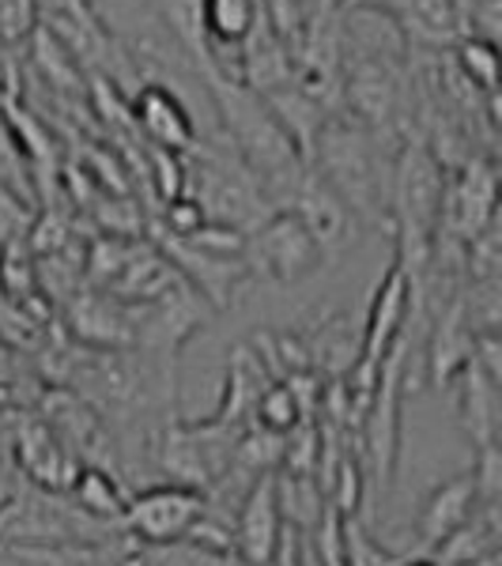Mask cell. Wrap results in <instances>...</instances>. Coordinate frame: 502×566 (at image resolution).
Listing matches in <instances>:
<instances>
[{"instance_id": "6da1fadb", "label": "cell", "mask_w": 502, "mask_h": 566, "mask_svg": "<svg viewBox=\"0 0 502 566\" xmlns=\"http://www.w3.org/2000/svg\"><path fill=\"white\" fill-rule=\"evenodd\" d=\"M381 144L386 133H374L348 114H333L310 148V175L333 189L355 223L389 227V178L397 151H386Z\"/></svg>"}, {"instance_id": "7a4b0ae2", "label": "cell", "mask_w": 502, "mask_h": 566, "mask_svg": "<svg viewBox=\"0 0 502 566\" xmlns=\"http://www.w3.org/2000/svg\"><path fill=\"white\" fill-rule=\"evenodd\" d=\"M408 336L400 333V340L389 348L378 370V386L374 397L363 412L359 423V458L363 472H367V499L374 506H381L389 495V483H394L397 461H400V400H405V381H408Z\"/></svg>"}, {"instance_id": "3957f363", "label": "cell", "mask_w": 502, "mask_h": 566, "mask_svg": "<svg viewBox=\"0 0 502 566\" xmlns=\"http://www.w3.org/2000/svg\"><path fill=\"white\" fill-rule=\"evenodd\" d=\"M242 261L250 269V276H264L269 283L291 287V283L317 276L328 258L314 234L303 227V219L280 208V212H272L264 223L245 234Z\"/></svg>"}, {"instance_id": "277c9868", "label": "cell", "mask_w": 502, "mask_h": 566, "mask_svg": "<svg viewBox=\"0 0 502 566\" xmlns=\"http://www.w3.org/2000/svg\"><path fill=\"white\" fill-rule=\"evenodd\" d=\"M205 495L181 483H151L144 491H129V502L122 510V536H129L140 547H175L189 525L205 514Z\"/></svg>"}, {"instance_id": "5b68a950", "label": "cell", "mask_w": 502, "mask_h": 566, "mask_svg": "<svg viewBox=\"0 0 502 566\" xmlns=\"http://www.w3.org/2000/svg\"><path fill=\"white\" fill-rule=\"evenodd\" d=\"M412 303H416L412 280H408V272L400 269L397 258H394L370 291L367 317H363V328H359V359L363 363L386 359L389 348H394V344L400 340V333L408 328Z\"/></svg>"}, {"instance_id": "8992f818", "label": "cell", "mask_w": 502, "mask_h": 566, "mask_svg": "<svg viewBox=\"0 0 502 566\" xmlns=\"http://www.w3.org/2000/svg\"><path fill=\"white\" fill-rule=\"evenodd\" d=\"M8 453H12V464H15V472H20V480H27L39 491H53V495H69L72 480H76V472H80V461L57 442V434H53L39 416L20 423Z\"/></svg>"}, {"instance_id": "52a82bcc", "label": "cell", "mask_w": 502, "mask_h": 566, "mask_svg": "<svg viewBox=\"0 0 502 566\" xmlns=\"http://www.w3.org/2000/svg\"><path fill=\"white\" fill-rule=\"evenodd\" d=\"M234 555L245 566H272V555L284 536V517L276 506L272 476H258L245 488V495L234 506Z\"/></svg>"}, {"instance_id": "ba28073f", "label": "cell", "mask_w": 502, "mask_h": 566, "mask_svg": "<svg viewBox=\"0 0 502 566\" xmlns=\"http://www.w3.org/2000/svg\"><path fill=\"white\" fill-rule=\"evenodd\" d=\"M129 117L136 122V129L148 136L151 148H167L178 155H189L197 148V122L189 114V106L178 98L175 87L167 84L136 87Z\"/></svg>"}, {"instance_id": "9c48e42d", "label": "cell", "mask_w": 502, "mask_h": 566, "mask_svg": "<svg viewBox=\"0 0 502 566\" xmlns=\"http://www.w3.org/2000/svg\"><path fill=\"white\" fill-rule=\"evenodd\" d=\"M477 514H480V499H477V480H472V472H458V476L442 480L438 488H431L423 506H419L416 552H408V555H431L438 544L450 541V536L469 525Z\"/></svg>"}, {"instance_id": "30bf717a", "label": "cell", "mask_w": 502, "mask_h": 566, "mask_svg": "<svg viewBox=\"0 0 502 566\" xmlns=\"http://www.w3.org/2000/svg\"><path fill=\"white\" fill-rule=\"evenodd\" d=\"M65 322L72 340L84 352H133V325L125 303H117L106 291H84L69 303Z\"/></svg>"}, {"instance_id": "8fae6325", "label": "cell", "mask_w": 502, "mask_h": 566, "mask_svg": "<svg viewBox=\"0 0 502 566\" xmlns=\"http://www.w3.org/2000/svg\"><path fill=\"white\" fill-rule=\"evenodd\" d=\"M163 258L175 264L178 276L186 280L208 306H212V314H216V310L231 306L234 295H239V287L250 280L245 261H239V258H212V253H200V250H194V245H186L178 239L163 242Z\"/></svg>"}, {"instance_id": "7c38bea8", "label": "cell", "mask_w": 502, "mask_h": 566, "mask_svg": "<svg viewBox=\"0 0 502 566\" xmlns=\"http://www.w3.org/2000/svg\"><path fill=\"white\" fill-rule=\"evenodd\" d=\"M472 336L469 322H464L461 295H453L446 306H438L427 325V348H423V367H427V386L446 389L458 381V374L469 367L472 359Z\"/></svg>"}, {"instance_id": "4fadbf2b", "label": "cell", "mask_w": 502, "mask_h": 566, "mask_svg": "<svg viewBox=\"0 0 502 566\" xmlns=\"http://www.w3.org/2000/svg\"><path fill=\"white\" fill-rule=\"evenodd\" d=\"M284 212L303 219V227L317 239V245L325 250V258L341 253L344 245L352 242V227L355 219L348 216V208L336 200V193L328 186H322L314 175L306 170V178L299 181V189L291 193V200L284 205Z\"/></svg>"}, {"instance_id": "5bb4252c", "label": "cell", "mask_w": 502, "mask_h": 566, "mask_svg": "<svg viewBox=\"0 0 502 566\" xmlns=\"http://www.w3.org/2000/svg\"><path fill=\"white\" fill-rule=\"evenodd\" d=\"M269 381L272 378L264 374L258 355L245 348V344H239V348L231 352V363H227V378H223V392H219V405L208 419L242 431V427L253 419V405H258V397L264 392Z\"/></svg>"}, {"instance_id": "9a60e30c", "label": "cell", "mask_w": 502, "mask_h": 566, "mask_svg": "<svg viewBox=\"0 0 502 566\" xmlns=\"http://www.w3.org/2000/svg\"><path fill=\"white\" fill-rule=\"evenodd\" d=\"M458 408H461V427L469 434V442L477 450L499 442V381H491L488 374L477 367V359H469V367L458 374Z\"/></svg>"}, {"instance_id": "2e32d148", "label": "cell", "mask_w": 502, "mask_h": 566, "mask_svg": "<svg viewBox=\"0 0 502 566\" xmlns=\"http://www.w3.org/2000/svg\"><path fill=\"white\" fill-rule=\"evenodd\" d=\"M303 340L310 355V370L322 381H344L355 363H359V333L352 328V317L344 314L325 317L314 328H306Z\"/></svg>"}, {"instance_id": "e0dca14e", "label": "cell", "mask_w": 502, "mask_h": 566, "mask_svg": "<svg viewBox=\"0 0 502 566\" xmlns=\"http://www.w3.org/2000/svg\"><path fill=\"white\" fill-rule=\"evenodd\" d=\"M261 20L258 0H200V34H205V61L219 50L242 53L245 39Z\"/></svg>"}, {"instance_id": "ac0fdd59", "label": "cell", "mask_w": 502, "mask_h": 566, "mask_svg": "<svg viewBox=\"0 0 502 566\" xmlns=\"http://www.w3.org/2000/svg\"><path fill=\"white\" fill-rule=\"evenodd\" d=\"M69 502L76 510H84L87 517H95V522L117 528L125 502H129V491H125V483L117 480L114 469H103V464H80L76 480H72V488H69ZM117 533H122V528H117Z\"/></svg>"}, {"instance_id": "d6986e66", "label": "cell", "mask_w": 502, "mask_h": 566, "mask_svg": "<svg viewBox=\"0 0 502 566\" xmlns=\"http://www.w3.org/2000/svg\"><path fill=\"white\" fill-rule=\"evenodd\" d=\"M272 488H276V506L287 528L295 533H314L325 517V491L314 476H299V472H272Z\"/></svg>"}, {"instance_id": "ffe728a7", "label": "cell", "mask_w": 502, "mask_h": 566, "mask_svg": "<svg viewBox=\"0 0 502 566\" xmlns=\"http://www.w3.org/2000/svg\"><path fill=\"white\" fill-rule=\"evenodd\" d=\"M453 69H458V76L477 91V95H495V84H499L495 42L461 39L458 45H453Z\"/></svg>"}, {"instance_id": "44dd1931", "label": "cell", "mask_w": 502, "mask_h": 566, "mask_svg": "<svg viewBox=\"0 0 502 566\" xmlns=\"http://www.w3.org/2000/svg\"><path fill=\"white\" fill-rule=\"evenodd\" d=\"M303 408H299V400L291 397V389L284 381H269L264 392L258 397V405H253V427H261V431H272V434H291L299 423H303Z\"/></svg>"}, {"instance_id": "7402d4cb", "label": "cell", "mask_w": 502, "mask_h": 566, "mask_svg": "<svg viewBox=\"0 0 502 566\" xmlns=\"http://www.w3.org/2000/svg\"><path fill=\"white\" fill-rule=\"evenodd\" d=\"M23 566H106L109 544H76V547H20L12 552Z\"/></svg>"}, {"instance_id": "603a6c76", "label": "cell", "mask_w": 502, "mask_h": 566, "mask_svg": "<svg viewBox=\"0 0 502 566\" xmlns=\"http://www.w3.org/2000/svg\"><path fill=\"white\" fill-rule=\"evenodd\" d=\"M148 167H151V186H155V193H159L163 205H170V200L189 193V155L151 148Z\"/></svg>"}, {"instance_id": "cb8c5ba5", "label": "cell", "mask_w": 502, "mask_h": 566, "mask_svg": "<svg viewBox=\"0 0 502 566\" xmlns=\"http://www.w3.org/2000/svg\"><path fill=\"white\" fill-rule=\"evenodd\" d=\"M405 555L389 552V547H381L374 541V533L363 525V517L344 522V559H348V566H400Z\"/></svg>"}, {"instance_id": "d4e9b609", "label": "cell", "mask_w": 502, "mask_h": 566, "mask_svg": "<svg viewBox=\"0 0 502 566\" xmlns=\"http://www.w3.org/2000/svg\"><path fill=\"white\" fill-rule=\"evenodd\" d=\"M178 242L194 245L200 253H212V258H239L242 261V253H245V231L227 227V223H212V219H205L189 239H178Z\"/></svg>"}, {"instance_id": "484cf974", "label": "cell", "mask_w": 502, "mask_h": 566, "mask_svg": "<svg viewBox=\"0 0 502 566\" xmlns=\"http://www.w3.org/2000/svg\"><path fill=\"white\" fill-rule=\"evenodd\" d=\"M39 31L34 0H0V45H20Z\"/></svg>"}, {"instance_id": "4316f807", "label": "cell", "mask_w": 502, "mask_h": 566, "mask_svg": "<svg viewBox=\"0 0 502 566\" xmlns=\"http://www.w3.org/2000/svg\"><path fill=\"white\" fill-rule=\"evenodd\" d=\"M0 287L4 295H12L15 303H31L39 295V264H31L27 258L15 261V250H8L0 258Z\"/></svg>"}, {"instance_id": "83f0119b", "label": "cell", "mask_w": 502, "mask_h": 566, "mask_svg": "<svg viewBox=\"0 0 502 566\" xmlns=\"http://www.w3.org/2000/svg\"><path fill=\"white\" fill-rule=\"evenodd\" d=\"M23 488V480H20V472H15V464H12V453L8 450H0V514H4V506L15 499V491Z\"/></svg>"}, {"instance_id": "f1b7e54d", "label": "cell", "mask_w": 502, "mask_h": 566, "mask_svg": "<svg viewBox=\"0 0 502 566\" xmlns=\"http://www.w3.org/2000/svg\"><path fill=\"white\" fill-rule=\"evenodd\" d=\"M106 566H155V555L151 547H140V544H122L114 555L106 559Z\"/></svg>"}, {"instance_id": "f546056e", "label": "cell", "mask_w": 502, "mask_h": 566, "mask_svg": "<svg viewBox=\"0 0 502 566\" xmlns=\"http://www.w3.org/2000/svg\"><path fill=\"white\" fill-rule=\"evenodd\" d=\"M461 4H477V0H461Z\"/></svg>"}]
</instances>
